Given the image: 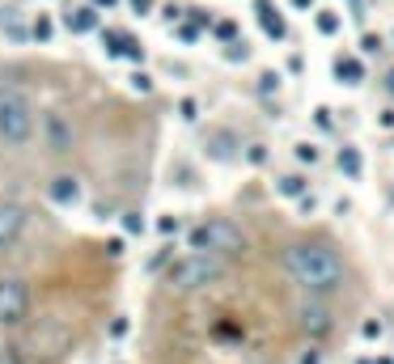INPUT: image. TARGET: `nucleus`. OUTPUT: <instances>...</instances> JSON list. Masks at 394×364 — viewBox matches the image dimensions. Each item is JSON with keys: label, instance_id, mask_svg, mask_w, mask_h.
Returning a JSON list of instances; mask_svg holds the SVG:
<instances>
[{"label": "nucleus", "instance_id": "nucleus-22", "mask_svg": "<svg viewBox=\"0 0 394 364\" xmlns=\"http://www.w3.org/2000/svg\"><path fill=\"white\" fill-rule=\"evenodd\" d=\"M301 364H318V348H310V352L301 356Z\"/></svg>", "mask_w": 394, "mask_h": 364}, {"label": "nucleus", "instance_id": "nucleus-2", "mask_svg": "<svg viewBox=\"0 0 394 364\" xmlns=\"http://www.w3.org/2000/svg\"><path fill=\"white\" fill-rule=\"evenodd\" d=\"M17 364H55L72 352V327L59 318H38L21 331V339L13 344Z\"/></svg>", "mask_w": 394, "mask_h": 364}, {"label": "nucleus", "instance_id": "nucleus-6", "mask_svg": "<svg viewBox=\"0 0 394 364\" xmlns=\"http://www.w3.org/2000/svg\"><path fill=\"white\" fill-rule=\"evenodd\" d=\"M30 305H34V293H30V280L25 276H0V327H25L30 322Z\"/></svg>", "mask_w": 394, "mask_h": 364}, {"label": "nucleus", "instance_id": "nucleus-16", "mask_svg": "<svg viewBox=\"0 0 394 364\" xmlns=\"http://www.w3.org/2000/svg\"><path fill=\"white\" fill-rule=\"evenodd\" d=\"M259 17H263V25H267V30H272V34H276V38H280V34H284V25H280V17H276V8H272V4H267V0H259Z\"/></svg>", "mask_w": 394, "mask_h": 364}, {"label": "nucleus", "instance_id": "nucleus-24", "mask_svg": "<svg viewBox=\"0 0 394 364\" xmlns=\"http://www.w3.org/2000/svg\"><path fill=\"white\" fill-rule=\"evenodd\" d=\"M98 4H115V0H98Z\"/></svg>", "mask_w": 394, "mask_h": 364}, {"label": "nucleus", "instance_id": "nucleus-21", "mask_svg": "<svg viewBox=\"0 0 394 364\" xmlns=\"http://www.w3.org/2000/svg\"><path fill=\"white\" fill-rule=\"evenodd\" d=\"M314 123H318V127H331V110L318 106V110H314Z\"/></svg>", "mask_w": 394, "mask_h": 364}, {"label": "nucleus", "instance_id": "nucleus-11", "mask_svg": "<svg viewBox=\"0 0 394 364\" xmlns=\"http://www.w3.org/2000/svg\"><path fill=\"white\" fill-rule=\"evenodd\" d=\"M233 144H238L233 131H212V136H208V157H216V161H233V157H238Z\"/></svg>", "mask_w": 394, "mask_h": 364}, {"label": "nucleus", "instance_id": "nucleus-3", "mask_svg": "<svg viewBox=\"0 0 394 364\" xmlns=\"http://www.w3.org/2000/svg\"><path fill=\"white\" fill-rule=\"evenodd\" d=\"M246 246H250V242H246V229H242L233 216H208V221H199V225L187 229V250L216 254V259H225V263L242 259Z\"/></svg>", "mask_w": 394, "mask_h": 364}, {"label": "nucleus", "instance_id": "nucleus-17", "mask_svg": "<svg viewBox=\"0 0 394 364\" xmlns=\"http://www.w3.org/2000/svg\"><path fill=\"white\" fill-rule=\"evenodd\" d=\"M297 161L314 165V161H318V144H314V140H301V144H297Z\"/></svg>", "mask_w": 394, "mask_h": 364}, {"label": "nucleus", "instance_id": "nucleus-14", "mask_svg": "<svg viewBox=\"0 0 394 364\" xmlns=\"http://www.w3.org/2000/svg\"><path fill=\"white\" fill-rule=\"evenodd\" d=\"M68 21H72V30H93L98 25V8L93 4H81V8H72Z\"/></svg>", "mask_w": 394, "mask_h": 364}, {"label": "nucleus", "instance_id": "nucleus-12", "mask_svg": "<svg viewBox=\"0 0 394 364\" xmlns=\"http://www.w3.org/2000/svg\"><path fill=\"white\" fill-rule=\"evenodd\" d=\"M276 191L284 195V199H306V191H310V182H306V174H280L276 178Z\"/></svg>", "mask_w": 394, "mask_h": 364}, {"label": "nucleus", "instance_id": "nucleus-19", "mask_svg": "<svg viewBox=\"0 0 394 364\" xmlns=\"http://www.w3.org/2000/svg\"><path fill=\"white\" fill-rule=\"evenodd\" d=\"M246 157H250L255 165H263V161H267V148H263V144H250V153H246Z\"/></svg>", "mask_w": 394, "mask_h": 364}, {"label": "nucleus", "instance_id": "nucleus-8", "mask_svg": "<svg viewBox=\"0 0 394 364\" xmlns=\"http://www.w3.org/2000/svg\"><path fill=\"white\" fill-rule=\"evenodd\" d=\"M38 123H42V140H47L51 153L64 157V153L76 148V127H72V119L64 110H47V115H38Z\"/></svg>", "mask_w": 394, "mask_h": 364}, {"label": "nucleus", "instance_id": "nucleus-5", "mask_svg": "<svg viewBox=\"0 0 394 364\" xmlns=\"http://www.w3.org/2000/svg\"><path fill=\"white\" fill-rule=\"evenodd\" d=\"M34 127H38V110L30 93L17 85H0V140L8 148H25L34 140Z\"/></svg>", "mask_w": 394, "mask_h": 364}, {"label": "nucleus", "instance_id": "nucleus-15", "mask_svg": "<svg viewBox=\"0 0 394 364\" xmlns=\"http://www.w3.org/2000/svg\"><path fill=\"white\" fill-rule=\"evenodd\" d=\"M340 170H344L348 178H361V170H365L361 153H357V148H340Z\"/></svg>", "mask_w": 394, "mask_h": 364}, {"label": "nucleus", "instance_id": "nucleus-7", "mask_svg": "<svg viewBox=\"0 0 394 364\" xmlns=\"http://www.w3.org/2000/svg\"><path fill=\"white\" fill-rule=\"evenodd\" d=\"M293 322H297V331H301L310 344H323V339H331V331H335V310L327 305V297H306V301L293 310Z\"/></svg>", "mask_w": 394, "mask_h": 364}, {"label": "nucleus", "instance_id": "nucleus-10", "mask_svg": "<svg viewBox=\"0 0 394 364\" xmlns=\"http://www.w3.org/2000/svg\"><path fill=\"white\" fill-rule=\"evenodd\" d=\"M47 199H51V204H59V208H68V204H76V199H81V182H76L72 174H55V178L47 182Z\"/></svg>", "mask_w": 394, "mask_h": 364}, {"label": "nucleus", "instance_id": "nucleus-23", "mask_svg": "<svg viewBox=\"0 0 394 364\" xmlns=\"http://www.w3.org/2000/svg\"><path fill=\"white\" fill-rule=\"evenodd\" d=\"M132 4H136V13H149L153 8V0H132Z\"/></svg>", "mask_w": 394, "mask_h": 364}, {"label": "nucleus", "instance_id": "nucleus-4", "mask_svg": "<svg viewBox=\"0 0 394 364\" xmlns=\"http://www.w3.org/2000/svg\"><path fill=\"white\" fill-rule=\"evenodd\" d=\"M225 271H229V263L225 259H216V254H199V250H187V254H178L174 259V267H170V288L174 293H182V297H191V293H204V288H216L221 280H225Z\"/></svg>", "mask_w": 394, "mask_h": 364}, {"label": "nucleus", "instance_id": "nucleus-9", "mask_svg": "<svg viewBox=\"0 0 394 364\" xmlns=\"http://www.w3.org/2000/svg\"><path fill=\"white\" fill-rule=\"evenodd\" d=\"M25 225H30V212L13 199H0V250H8L25 233Z\"/></svg>", "mask_w": 394, "mask_h": 364}, {"label": "nucleus", "instance_id": "nucleus-20", "mask_svg": "<svg viewBox=\"0 0 394 364\" xmlns=\"http://www.w3.org/2000/svg\"><path fill=\"white\" fill-rule=\"evenodd\" d=\"M132 85H136V89H140V93H149V89H153V81H149V76H144V72H136V76H132Z\"/></svg>", "mask_w": 394, "mask_h": 364}, {"label": "nucleus", "instance_id": "nucleus-1", "mask_svg": "<svg viewBox=\"0 0 394 364\" xmlns=\"http://www.w3.org/2000/svg\"><path fill=\"white\" fill-rule=\"evenodd\" d=\"M284 271L306 297H327L340 293L348 280V259L335 242L327 237H301L284 250Z\"/></svg>", "mask_w": 394, "mask_h": 364}, {"label": "nucleus", "instance_id": "nucleus-18", "mask_svg": "<svg viewBox=\"0 0 394 364\" xmlns=\"http://www.w3.org/2000/svg\"><path fill=\"white\" fill-rule=\"evenodd\" d=\"M318 30H323V34H335V30H340L335 13H318Z\"/></svg>", "mask_w": 394, "mask_h": 364}, {"label": "nucleus", "instance_id": "nucleus-13", "mask_svg": "<svg viewBox=\"0 0 394 364\" xmlns=\"http://www.w3.org/2000/svg\"><path fill=\"white\" fill-rule=\"evenodd\" d=\"M335 76H340L344 85H361V81H365V64L352 59V55H344V59H335Z\"/></svg>", "mask_w": 394, "mask_h": 364}]
</instances>
